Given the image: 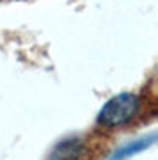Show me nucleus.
<instances>
[{
  "label": "nucleus",
  "instance_id": "1",
  "mask_svg": "<svg viewBox=\"0 0 158 160\" xmlns=\"http://www.w3.org/2000/svg\"><path fill=\"white\" fill-rule=\"evenodd\" d=\"M142 98L135 92H119L112 96L98 112L96 123L103 128H119L131 123L141 114Z\"/></svg>",
  "mask_w": 158,
  "mask_h": 160
},
{
  "label": "nucleus",
  "instance_id": "2",
  "mask_svg": "<svg viewBox=\"0 0 158 160\" xmlns=\"http://www.w3.org/2000/svg\"><path fill=\"white\" fill-rule=\"evenodd\" d=\"M87 142L82 137L62 139L52 148L46 160H85L87 158Z\"/></svg>",
  "mask_w": 158,
  "mask_h": 160
},
{
  "label": "nucleus",
  "instance_id": "3",
  "mask_svg": "<svg viewBox=\"0 0 158 160\" xmlns=\"http://www.w3.org/2000/svg\"><path fill=\"white\" fill-rule=\"evenodd\" d=\"M155 141H156V135H155V133L146 135V137H141V139H135V141H131V142L121 146L114 155H110L108 160H128V158H131V157H135L137 153L146 151L147 148H151L153 144H155Z\"/></svg>",
  "mask_w": 158,
  "mask_h": 160
}]
</instances>
